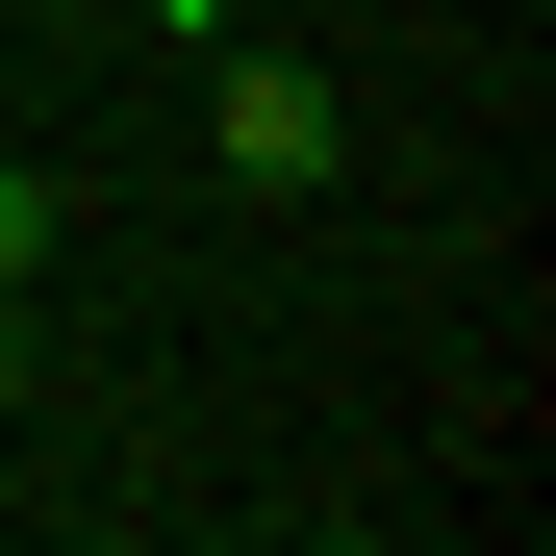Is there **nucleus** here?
Here are the masks:
<instances>
[{
  "label": "nucleus",
  "instance_id": "nucleus-1",
  "mask_svg": "<svg viewBox=\"0 0 556 556\" xmlns=\"http://www.w3.org/2000/svg\"><path fill=\"white\" fill-rule=\"evenodd\" d=\"M203 127H228V177H329L354 152V102H329L304 51H253V26H203Z\"/></svg>",
  "mask_w": 556,
  "mask_h": 556
},
{
  "label": "nucleus",
  "instance_id": "nucleus-2",
  "mask_svg": "<svg viewBox=\"0 0 556 556\" xmlns=\"http://www.w3.org/2000/svg\"><path fill=\"white\" fill-rule=\"evenodd\" d=\"M51 253H76V177H51V152H0V304H26Z\"/></svg>",
  "mask_w": 556,
  "mask_h": 556
},
{
  "label": "nucleus",
  "instance_id": "nucleus-3",
  "mask_svg": "<svg viewBox=\"0 0 556 556\" xmlns=\"http://www.w3.org/2000/svg\"><path fill=\"white\" fill-rule=\"evenodd\" d=\"M127 26H152V51H203V26H253V0H127Z\"/></svg>",
  "mask_w": 556,
  "mask_h": 556
},
{
  "label": "nucleus",
  "instance_id": "nucleus-4",
  "mask_svg": "<svg viewBox=\"0 0 556 556\" xmlns=\"http://www.w3.org/2000/svg\"><path fill=\"white\" fill-rule=\"evenodd\" d=\"M0 380H26V304H0Z\"/></svg>",
  "mask_w": 556,
  "mask_h": 556
},
{
  "label": "nucleus",
  "instance_id": "nucleus-5",
  "mask_svg": "<svg viewBox=\"0 0 556 556\" xmlns=\"http://www.w3.org/2000/svg\"><path fill=\"white\" fill-rule=\"evenodd\" d=\"M26 26H102V0H26Z\"/></svg>",
  "mask_w": 556,
  "mask_h": 556
}]
</instances>
